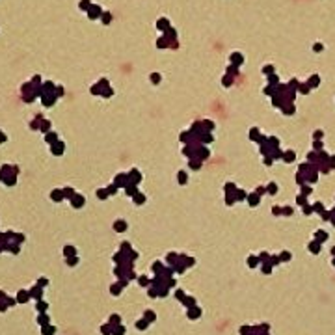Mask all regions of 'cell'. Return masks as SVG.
Instances as JSON below:
<instances>
[{"mask_svg":"<svg viewBox=\"0 0 335 335\" xmlns=\"http://www.w3.org/2000/svg\"><path fill=\"white\" fill-rule=\"evenodd\" d=\"M88 6H90L88 0H80V8H82V9H88Z\"/></svg>","mask_w":335,"mask_h":335,"instance_id":"1","label":"cell"},{"mask_svg":"<svg viewBox=\"0 0 335 335\" xmlns=\"http://www.w3.org/2000/svg\"><path fill=\"white\" fill-rule=\"evenodd\" d=\"M90 15H91V17L99 15V8H95V6H93V8H91V11H90Z\"/></svg>","mask_w":335,"mask_h":335,"instance_id":"2","label":"cell"}]
</instances>
